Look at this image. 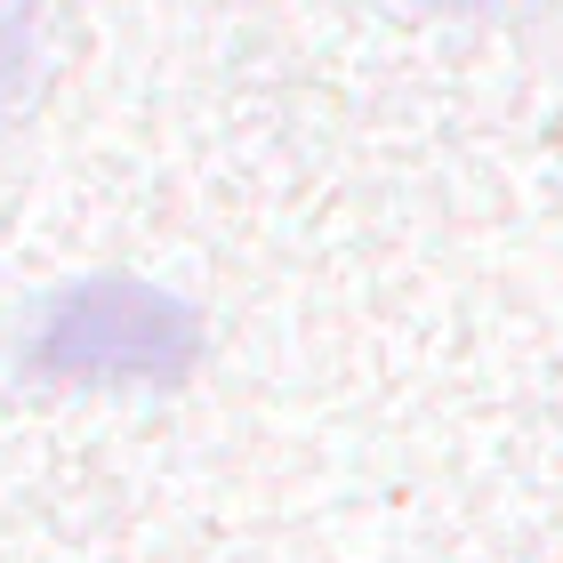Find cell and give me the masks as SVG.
Segmentation results:
<instances>
[{
  "label": "cell",
  "instance_id": "1",
  "mask_svg": "<svg viewBox=\"0 0 563 563\" xmlns=\"http://www.w3.org/2000/svg\"><path fill=\"white\" fill-rule=\"evenodd\" d=\"M201 354V322L186 298L153 290V282H73L65 298L41 306L33 339H24V371L65 378V387H177Z\"/></svg>",
  "mask_w": 563,
  "mask_h": 563
},
{
  "label": "cell",
  "instance_id": "3",
  "mask_svg": "<svg viewBox=\"0 0 563 563\" xmlns=\"http://www.w3.org/2000/svg\"><path fill=\"white\" fill-rule=\"evenodd\" d=\"M451 9H483V0H451Z\"/></svg>",
  "mask_w": 563,
  "mask_h": 563
},
{
  "label": "cell",
  "instance_id": "2",
  "mask_svg": "<svg viewBox=\"0 0 563 563\" xmlns=\"http://www.w3.org/2000/svg\"><path fill=\"white\" fill-rule=\"evenodd\" d=\"M33 73H41V16L33 0H0V121L24 106Z\"/></svg>",
  "mask_w": 563,
  "mask_h": 563
}]
</instances>
